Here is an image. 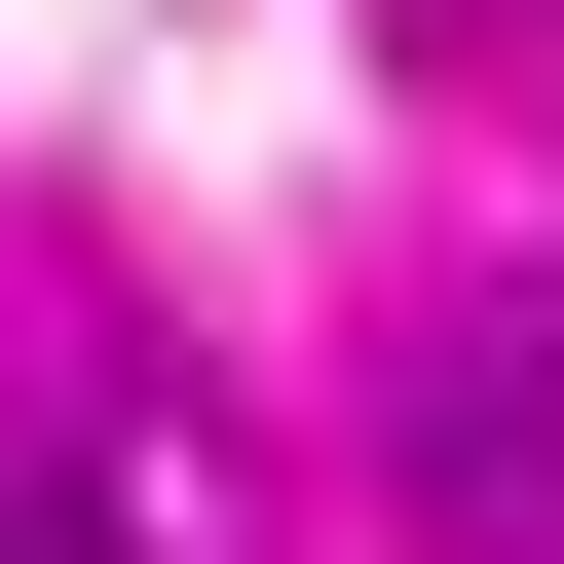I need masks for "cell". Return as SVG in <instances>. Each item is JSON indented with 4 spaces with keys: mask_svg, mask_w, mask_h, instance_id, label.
<instances>
[{
    "mask_svg": "<svg viewBox=\"0 0 564 564\" xmlns=\"http://www.w3.org/2000/svg\"><path fill=\"white\" fill-rule=\"evenodd\" d=\"M0 564H113V527H76V489H39V527H0Z\"/></svg>",
    "mask_w": 564,
    "mask_h": 564,
    "instance_id": "obj_1",
    "label": "cell"
}]
</instances>
